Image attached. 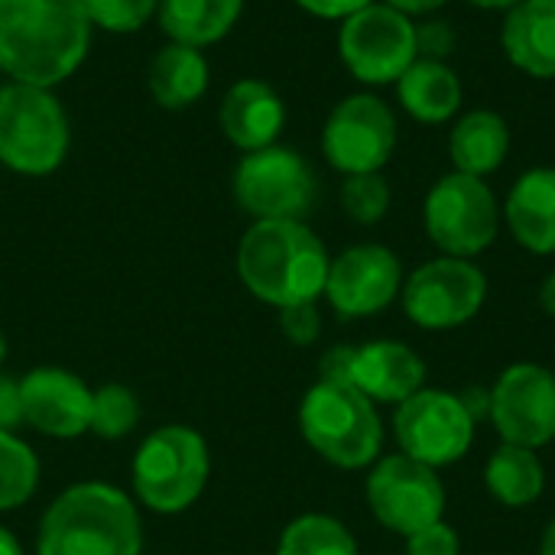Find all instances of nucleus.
Masks as SVG:
<instances>
[{"mask_svg":"<svg viewBox=\"0 0 555 555\" xmlns=\"http://www.w3.org/2000/svg\"><path fill=\"white\" fill-rule=\"evenodd\" d=\"M504 55L527 75L555 78V0H520L507 10L501 29Z\"/></svg>","mask_w":555,"mask_h":555,"instance_id":"20","label":"nucleus"},{"mask_svg":"<svg viewBox=\"0 0 555 555\" xmlns=\"http://www.w3.org/2000/svg\"><path fill=\"white\" fill-rule=\"evenodd\" d=\"M283 124H286V107L267 81L244 78L231 85V91L221 101V130L244 153L273 146Z\"/></svg>","mask_w":555,"mask_h":555,"instance_id":"18","label":"nucleus"},{"mask_svg":"<svg viewBox=\"0 0 555 555\" xmlns=\"http://www.w3.org/2000/svg\"><path fill=\"white\" fill-rule=\"evenodd\" d=\"M540 306H543L546 315H553L555 319V270L543 280V286H540Z\"/></svg>","mask_w":555,"mask_h":555,"instance_id":"39","label":"nucleus"},{"mask_svg":"<svg viewBox=\"0 0 555 555\" xmlns=\"http://www.w3.org/2000/svg\"><path fill=\"white\" fill-rule=\"evenodd\" d=\"M462 553V540L459 533L439 520V524H429L423 530H416L413 537H406V555H459Z\"/></svg>","mask_w":555,"mask_h":555,"instance_id":"31","label":"nucleus"},{"mask_svg":"<svg viewBox=\"0 0 555 555\" xmlns=\"http://www.w3.org/2000/svg\"><path fill=\"white\" fill-rule=\"evenodd\" d=\"M387 7H393V10H400L403 16H429V13H436L439 7H446V0H384Z\"/></svg>","mask_w":555,"mask_h":555,"instance_id":"38","label":"nucleus"},{"mask_svg":"<svg viewBox=\"0 0 555 555\" xmlns=\"http://www.w3.org/2000/svg\"><path fill=\"white\" fill-rule=\"evenodd\" d=\"M88 384L65 367H36L20 380L23 423L52 439H78L91 429Z\"/></svg>","mask_w":555,"mask_h":555,"instance_id":"16","label":"nucleus"},{"mask_svg":"<svg viewBox=\"0 0 555 555\" xmlns=\"http://www.w3.org/2000/svg\"><path fill=\"white\" fill-rule=\"evenodd\" d=\"M234 198L257 221H302L315 205V176L296 150L267 146L237 163Z\"/></svg>","mask_w":555,"mask_h":555,"instance_id":"11","label":"nucleus"},{"mask_svg":"<svg viewBox=\"0 0 555 555\" xmlns=\"http://www.w3.org/2000/svg\"><path fill=\"white\" fill-rule=\"evenodd\" d=\"M302 10H309L312 16H322V20H345L351 13H358L361 7L374 3V0H296Z\"/></svg>","mask_w":555,"mask_h":555,"instance_id":"36","label":"nucleus"},{"mask_svg":"<svg viewBox=\"0 0 555 555\" xmlns=\"http://www.w3.org/2000/svg\"><path fill=\"white\" fill-rule=\"evenodd\" d=\"M459 400H462V406L468 410V416L475 420V423H481L488 413H491V390H481V387H468L465 393H459Z\"/></svg>","mask_w":555,"mask_h":555,"instance_id":"37","label":"nucleus"},{"mask_svg":"<svg viewBox=\"0 0 555 555\" xmlns=\"http://www.w3.org/2000/svg\"><path fill=\"white\" fill-rule=\"evenodd\" d=\"M345 68L364 85H397L400 75L420 59L416 23L387 3H367L345 16L338 33Z\"/></svg>","mask_w":555,"mask_h":555,"instance_id":"9","label":"nucleus"},{"mask_svg":"<svg viewBox=\"0 0 555 555\" xmlns=\"http://www.w3.org/2000/svg\"><path fill=\"white\" fill-rule=\"evenodd\" d=\"M455 49V29L446 20H429L416 26V52L420 59H436L446 62V55Z\"/></svg>","mask_w":555,"mask_h":555,"instance_id":"33","label":"nucleus"},{"mask_svg":"<svg viewBox=\"0 0 555 555\" xmlns=\"http://www.w3.org/2000/svg\"><path fill=\"white\" fill-rule=\"evenodd\" d=\"M397 146V117L377 94H348L322 127V153L345 176L380 172Z\"/></svg>","mask_w":555,"mask_h":555,"instance_id":"13","label":"nucleus"},{"mask_svg":"<svg viewBox=\"0 0 555 555\" xmlns=\"http://www.w3.org/2000/svg\"><path fill=\"white\" fill-rule=\"evenodd\" d=\"M0 555H23L16 537H13L10 530H3V527H0Z\"/></svg>","mask_w":555,"mask_h":555,"instance_id":"40","label":"nucleus"},{"mask_svg":"<svg viewBox=\"0 0 555 555\" xmlns=\"http://www.w3.org/2000/svg\"><path fill=\"white\" fill-rule=\"evenodd\" d=\"M540 555H555V517L550 520V527L543 530V540H540Z\"/></svg>","mask_w":555,"mask_h":555,"instance_id":"41","label":"nucleus"},{"mask_svg":"<svg viewBox=\"0 0 555 555\" xmlns=\"http://www.w3.org/2000/svg\"><path fill=\"white\" fill-rule=\"evenodd\" d=\"M468 3H475V7H481V10H511V7L520 3V0H468Z\"/></svg>","mask_w":555,"mask_h":555,"instance_id":"42","label":"nucleus"},{"mask_svg":"<svg viewBox=\"0 0 555 555\" xmlns=\"http://www.w3.org/2000/svg\"><path fill=\"white\" fill-rule=\"evenodd\" d=\"M498 436L511 446L543 449L555 439V374L540 364H511L491 387V413Z\"/></svg>","mask_w":555,"mask_h":555,"instance_id":"14","label":"nucleus"},{"mask_svg":"<svg viewBox=\"0 0 555 555\" xmlns=\"http://www.w3.org/2000/svg\"><path fill=\"white\" fill-rule=\"evenodd\" d=\"M475 426L478 423L468 416L459 393L439 387L416 390L393 413V436L400 452L436 472L468 455L475 442Z\"/></svg>","mask_w":555,"mask_h":555,"instance_id":"12","label":"nucleus"},{"mask_svg":"<svg viewBox=\"0 0 555 555\" xmlns=\"http://www.w3.org/2000/svg\"><path fill=\"white\" fill-rule=\"evenodd\" d=\"M423 224L442 257L472 260L498 241L501 205L485 179L449 172L429 189L423 202Z\"/></svg>","mask_w":555,"mask_h":555,"instance_id":"7","label":"nucleus"},{"mask_svg":"<svg viewBox=\"0 0 555 555\" xmlns=\"http://www.w3.org/2000/svg\"><path fill=\"white\" fill-rule=\"evenodd\" d=\"M68 153V117L49 88H0V163L23 176H49Z\"/></svg>","mask_w":555,"mask_h":555,"instance_id":"6","label":"nucleus"},{"mask_svg":"<svg viewBox=\"0 0 555 555\" xmlns=\"http://www.w3.org/2000/svg\"><path fill=\"white\" fill-rule=\"evenodd\" d=\"M511 153V127L498 111H472L455 120L449 133V156L455 172L491 176L504 166Z\"/></svg>","mask_w":555,"mask_h":555,"instance_id":"22","label":"nucleus"},{"mask_svg":"<svg viewBox=\"0 0 555 555\" xmlns=\"http://www.w3.org/2000/svg\"><path fill=\"white\" fill-rule=\"evenodd\" d=\"M280 328H283V335L293 345H299V348L312 345L322 335V319H319L315 302H302V306L280 309Z\"/></svg>","mask_w":555,"mask_h":555,"instance_id":"32","label":"nucleus"},{"mask_svg":"<svg viewBox=\"0 0 555 555\" xmlns=\"http://www.w3.org/2000/svg\"><path fill=\"white\" fill-rule=\"evenodd\" d=\"M3 358H7V338H3V332H0V364H3Z\"/></svg>","mask_w":555,"mask_h":555,"instance_id":"43","label":"nucleus"},{"mask_svg":"<svg viewBox=\"0 0 555 555\" xmlns=\"http://www.w3.org/2000/svg\"><path fill=\"white\" fill-rule=\"evenodd\" d=\"M39 459L16 433H0V511H16L36 494Z\"/></svg>","mask_w":555,"mask_h":555,"instance_id":"27","label":"nucleus"},{"mask_svg":"<svg viewBox=\"0 0 555 555\" xmlns=\"http://www.w3.org/2000/svg\"><path fill=\"white\" fill-rule=\"evenodd\" d=\"M140 514L120 488L85 481L42 514L36 555H140Z\"/></svg>","mask_w":555,"mask_h":555,"instance_id":"3","label":"nucleus"},{"mask_svg":"<svg viewBox=\"0 0 555 555\" xmlns=\"http://www.w3.org/2000/svg\"><path fill=\"white\" fill-rule=\"evenodd\" d=\"M507 228L514 241L540 257L555 254V169L537 166L524 172L504 205Z\"/></svg>","mask_w":555,"mask_h":555,"instance_id":"19","label":"nucleus"},{"mask_svg":"<svg viewBox=\"0 0 555 555\" xmlns=\"http://www.w3.org/2000/svg\"><path fill=\"white\" fill-rule=\"evenodd\" d=\"M20 423H23L20 380L0 374V433H16Z\"/></svg>","mask_w":555,"mask_h":555,"instance_id":"34","label":"nucleus"},{"mask_svg":"<svg viewBox=\"0 0 555 555\" xmlns=\"http://www.w3.org/2000/svg\"><path fill=\"white\" fill-rule=\"evenodd\" d=\"M351 387H358L374 403L400 406L416 390L426 387V361L403 341L377 338L367 345H354L351 361Z\"/></svg>","mask_w":555,"mask_h":555,"instance_id":"17","label":"nucleus"},{"mask_svg":"<svg viewBox=\"0 0 555 555\" xmlns=\"http://www.w3.org/2000/svg\"><path fill=\"white\" fill-rule=\"evenodd\" d=\"M403 289L400 257L384 244H354L328 263L325 299L341 319L384 312Z\"/></svg>","mask_w":555,"mask_h":555,"instance_id":"15","label":"nucleus"},{"mask_svg":"<svg viewBox=\"0 0 555 555\" xmlns=\"http://www.w3.org/2000/svg\"><path fill=\"white\" fill-rule=\"evenodd\" d=\"M397 101L420 124H449L462 107V81L452 65L416 59L397 81Z\"/></svg>","mask_w":555,"mask_h":555,"instance_id":"21","label":"nucleus"},{"mask_svg":"<svg viewBox=\"0 0 555 555\" xmlns=\"http://www.w3.org/2000/svg\"><path fill=\"white\" fill-rule=\"evenodd\" d=\"M140 423V403L133 397V390L120 387V384H104L94 390L91 397V429L98 439H124L133 433V426Z\"/></svg>","mask_w":555,"mask_h":555,"instance_id":"28","label":"nucleus"},{"mask_svg":"<svg viewBox=\"0 0 555 555\" xmlns=\"http://www.w3.org/2000/svg\"><path fill=\"white\" fill-rule=\"evenodd\" d=\"M241 10L244 0H159V26L172 42L202 49L224 39Z\"/></svg>","mask_w":555,"mask_h":555,"instance_id":"23","label":"nucleus"},{"mask_svg":"<svg viewBox=\"0 0 555 555\" xmlns=\"http://www.w3.org/2000/svg\"><path fill=\"white\" fill-rule=\"evenodd\" d=\"M367 507L380 527L397 537H413L416 530L439 524L446 517V485L436 468L397 452L371 465Z\"/></svg>","mask_w":555,"mask_h":555,"instance_id":"10","label":"nucleus"},{"mask_svg":"<svg viewBox=\"0 0 555 555\" xmlns=\"http://www.w3.org/2000/svg\"><path fill=\"white\" fill-rule=\"evenodd\" d=\"M276 555H361L351 530L325 514H306L296 517L283 537Z\"/></svg>","mask_w":555,"mask_h":555,"instance_id":"26","label":"nucleus"},{"mask_svg":"<svg viewBox=\"0 0 555 555\" xmlns=\"http://www.w3.org/2000/svg\"><path fill=\"white\" fill-rule=\"evenodd\" d=\"M351 361H354V345H335L322 354L319 361V380H338V384H348L351 377Z\"/></svg>","mask_w":555,"mask_h":555,"instance_id":"35","label":"nucleus"},{"mask_svg":"<svg viewBox=\"0 0 555 555\" xmlns=\"http://www.w3.org/2000/svg\"><path fill=\"white\" fill-rule=\"evenodd\" d=\"M341 208L358 224H377L390 211V185L380 172L345 176L341 182Z\"/></svg>","mask_w":555,"mask_h":555,"instance_id":"29","label":"nucleus"},{"mask_svg":"<svg viewBox=\"0 0 555 555\" xmlns=\"http://www.w3.org/2000/svg\"><path fill=\"white\" fill-rule=\"evenodd\" d=\"M403 312L426 332H449L468 325L485 299L488 276L478 263L462 257H436L403 280Z\"/></svg>","mask_w":555,"mask_h":555,"instance_id":"8","label":"nucleus"},{"mask_svg":"<svg viewBox=\"0 0 555 555\" xmlns=\"http://www.w3.org/2000/svg\"><path fill=\"white\" fill-rule=\"evenodd\" d=\"M208 88V62L198 49L169 42L156 52L150 65V94L159 107L182 111L192 107Z\"/></svg>","mask_w":555,"mask_h":555,"instance_id":"24","label":"nucleus"},{"mask_svg":"<svg viewBox=\"0 0 555 555\" xmlns=\"http://www.w3.org/2000/svg\"><path fill=\"white\" fill-rule=\"evenodd\" d=\"M130 475L133 494L143 507L156 514H182L208 485V442L189 426H159L140 442Z\"/></svg>","mask_w":555,"mask_h":555,"instance_id":"5","label":"nucleus"},{"mask_svg":"<svg viewBox=\"0 0 555 555\" xmlns=\"http://www.w3.org/2000/svg\"><path fill=\"white\" fill-rule=\"evenodd\" d=\"M485 485H488V491H491V498L498 504H504L511 511H520V507H530L543 494L546 472H543V462H540L537 449L501 442V449L488 459Z\"/></svg>","mask_w":555,"mask_h":555,"instance_id":"25","label":"nucleus"},{"mask_svg":"<svg viewBox=\"0 0 555 555\" xmlns=\"http://www.w3.org/2000/svg\"><path fill=\"white\" fill-rule=\"evenodd\" d=\"M328 250L302 221H254L237 247L241 283L267 306L315 302L328 280Z\"/></svg>","mask_w":555,"mask_h":555,"instance_id":"2","label":"nucleus"},{"mask_svg":"<svg viewBox=\"0 0 555 555\" xmlns=\"http://www.w3.org/2000/svg\"><path fill=\"white\" fill-rule=\"evenodd\" d=\"M302 439L335 468H367L380 459L384 423L377 403L358 387L338 380H319L309 387L299 406Z\"/></svg>","mask_w":555,"mask_h":555,"instance_id":"4","label":"nucleus"},{"mask_svg":"<svg viewBox=\"0 0 555 555\" xmlns=\"http://www.w3.org/2000/svg\"><path fill=\"white\" fill-rule=\"evenodd\" d=\"M553 374H555V371H553Z\"/></svg>","mask_w":555,"mask_h":555,"instance_id":"44","label":"nucleus"},{"mask_svg":"<svg viewBox=\"0 0 555 555\" xmlns=\"http://www.w3.org/2000/svg\"><path fill=\"white\" fill-rule=\"evenodd\" d=\"M91 26L107 33H137L156 13L159 0H81Z\"/></svg>","mask_w":555,"mask_h":555,"instance_id":"30","label":"nucleus"},{"mask_svg":"<svg viewBox=\"0 0 555 555\" xmlns=\"http://www.w3.org/2000/svg\"><path fill=\"white\" fill-rule=\"evenodd\" d=\"M88 42L81 0H0V68L20 85L65 81L85 62Z\"/></svg>","mask_w":555,"mask_h":555,"instance_id":"1","label":"nucleus"}]
</instances>
